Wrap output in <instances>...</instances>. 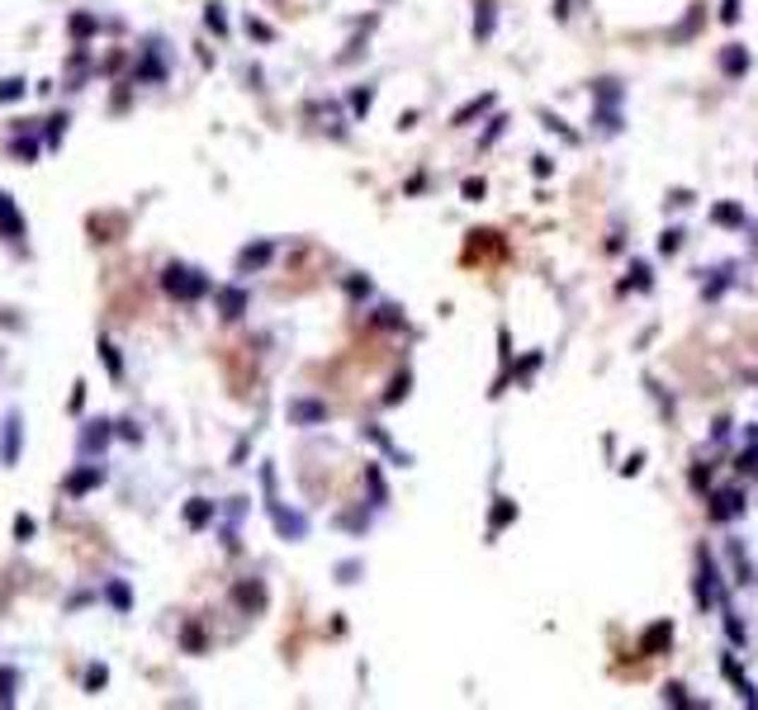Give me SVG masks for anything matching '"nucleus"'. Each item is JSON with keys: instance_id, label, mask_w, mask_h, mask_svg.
Segmentation results:
<instances>
[{"instance_id": "423d86ee", "label": "nucleus", "mask_w": 758, "mask_h": 710, "mask_svg": "<svg viewBox=\"0 0 758 710\" xmlns=\"http://www.w3.org/2000/svg\"><path fill=\"white\" fill-rule=\"evenodd\" d=\"M10 687H15V678H10V673H0V701H10V696H15Z\"/></svg>"}, {"instance_id": "f257e3e1", "label": "nucleus", "mask_w": 758, "mask_h": 710, "mask_svg": "<svg viewBox=\"0 0 758 710\" xmlns=\"http://www.w3.org/2000/svg\"><path fill=\"white\" fill-rule=\"evenodd\" d=\"M161 289H166L171 299H199V294L209 289V280L194 275V270H185V266H171L166 275H161Z\"/></svg>"}, {"instance_id": "39448f33", "label": "nucleus", "mask_w": 758, "mask_h": 710, "mask_svg": "<svg viewBox=\"0 0 758 710\" xmlns=\"http://www.w3.org/2000/svg\"><path fill=\"white\" fill-rule=\"evenodd\" d=\"M100 350H105V365H110V374L119 379L124 369H119V355H114V346H110V341H100Z\"/></svg>"}, {"instance_id": "20e7f679", "label": "nucleus", "mask_w": 758, "mask_h": 710, "mask_svg": "<svg viewBox=\"0 0 758 710\" xmlns=\"http://www.w3.org/2000/svg\"><path fill=\"white\" fill-rule=\"evenodd\" d=\"M185 516H190V526H199V521H209V502H190V507H185Z\"/></svg>"}, {"instance_id": "7ed1b4c3", "label": "nucleus", "mask_w": 758, "mask_h": 710, "mask_svg": "<svg viewBox=\"0 0 758 710\" xmlns=\"http://www.w3.org/2000/svg\"><path fill=\"white\" fill-rule=\"evenodd\" d=\"M237 313H242V294L228 289V294H223V317H237Z\"/></svg>"}, {"instance_id": "0eeeda50", "label": "nucleus", "mask_w": 758, "mask_h": 710, "mask_svg": "<svg viewBox=\"0 0 758 710\" xmlns=\"http://www.w3.org/2000/svg\"><path fill=\"white\" fill-rule=\"evenodd\" d=\"M19 95V81H0V100H15Z\"/></svg>"}, {"instance_id": "f03ea898", "label": "nucleus", "mask_w": 758, "mask_h": 710, "mask_svg": "<svg viewBox=\"0 0 758 710\" xmlns=\"http://www.w3.org/2000/svg\"><path fill=\"white\" fill-rule=\"evenodd\" d=\"M95 483H100V473H71V483H66V492H86V488H95Z\"/></svg>"}]
</instances>
